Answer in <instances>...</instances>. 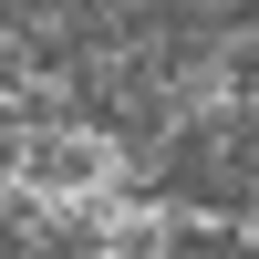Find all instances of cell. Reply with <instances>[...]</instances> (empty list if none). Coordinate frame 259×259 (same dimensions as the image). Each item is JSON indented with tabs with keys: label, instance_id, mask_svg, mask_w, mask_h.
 <instances>
[{
	"label": "cell",
	"instance_id": "obj_1",
	"mask_svg": "<svg viewBox=\"0 0 259 259\" xmlns=\"http://www.w3.org/2000/svg\"><path fill=\"white\" fill-rule=\"evenodd\" d=\"M11 187L31 207H104L124 187V145L104 135V124H31V135L11 145Z\"/></svg>",
	"mask_w": 259,
	"mask_h": 259
}]
</instances>
